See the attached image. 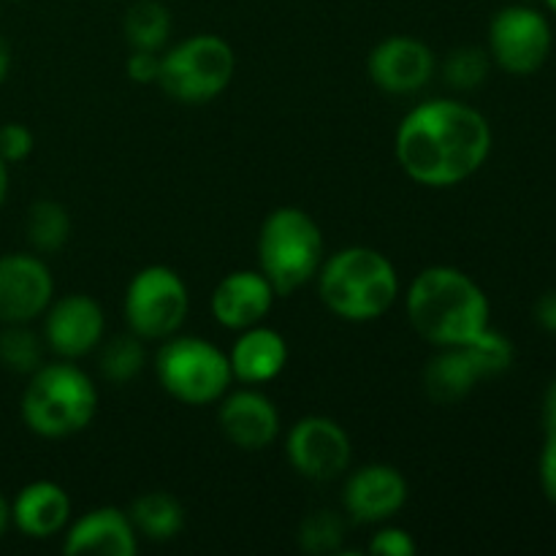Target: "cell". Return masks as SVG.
Wrapping results in <instances>:
<instances>
[{"label": "cell", "instance_id": "cell-1", "mask_svg": "<svg viewBox=\"0 0 556 556\" xmlns=\"http://www.w3.org/2000/svg\"><path fill=\"white\" fill-rule=\"evenodd\" d=\"M492 125L476 106L432 98L396 125L394 155L402 172L424 188H456L492 155Z\"/></svg>", "mask_w": 556, "mask_h": 556}, {"label": "cell", "instance_id": "cell-2", "mask_svg": "<svg viewBox=\"0 0 556 556\" xmlns=\"http://www.w3.org/2000/svg\"><path fill=\"white\" fill-rule=\"evenodd\" d=\"M407 318L434 348H462L492 326L486 291L456 266H429L407 288Z\"/></svg>", "mask_w": 556, "mask_h": 556}, {"label": "cell", "instance_id": "cell-3", "mask_svg": "<svg viewBox=\"0 0 556 556\" xmlns=\"http://www.w3.org/2000/svg\"><path fill=\"white\" fill-rule=\"evenodd\" d=\"M315 280L324 307L348 324L383 318L400 296V275L394 264L380 250L364 244H351L326 255Z\"/></svg>", "mask_w": 556, "mask_h": 556}, {"label": "cell", "instance_id": "cell-4", "mask_svg": "<svg viewBox=\"0 0 556 556\" xmlns=\"http://www.w3.org/2000/svg\"><path fill=\"white\" fill-rule=\"evenodd\" d=\"M22 421L43 440H65L85 432L98 413V389L74 362L41 364L22 394Z\"/></svg>", "mask_w": 556, "mask_h": 556}, {"label": "cell", "instance_id": "cell-5", "mask_svg": "<svg viewBox=\"0 0 556 556\" xmlns=\"http://www.w3.org/2000/svg\"><path fill=\"white\" fill-rule=\"evenodd\" d=\"M324 258V231L309 212L299 206H277L261 223L258 269L277 296H288L315 280Z\"/></svg>", "mask_w": 556, "mask_h": 556}, {"label": "cell", "instance_id": "cell-6", "mask_svg": "<svg viewBox=\"0 0 556 556\" xmlns=\"http://www.w3.org/2000/svg\"><path fill=\"white\" fill-rule=\"evenodd\" d=\"M237 74L233 47L220 36L199 33L161 52L157 87L172 101L185 106H204L228 90Z\"/></svg>", "mask_w": 556, "mask_h": 556}, {"label": "cell", "instance_id": "cell-7", "mask_svg": "<svg viewBox=\"0 0 556 556\" xmlns=\"http://www.w3.org/2000/svg\"><path fill=\"white\" fill-rule=\"evenodd\" d=\"M155 378L168 396L193 407L220 402L233 383L228 353L190 334L163 340L155 353Z\"/></svg>", "mask_w": 556, "mask_h": 556}, {"label": "cell", "instance_id": "cell-8", "mask_svg": "<svg viewBox=\"0 0 556 556\" xmlns=\"http://www.w3.org/2000/svg\"><path fill=\"white\" fill-rule=\"evenodd\" d=\"M123 313L128 329L141 340H168L182 329L190 313L188 282L172 266H144L125 288Z\"/></svg>", "mask_w": 556, "mask_h": 556}, {"label": "cell", "instance_id": "cell-9", "mask_svg": "<svg viewBox=\"0 0 556 556\" xmlns=\"http://www.w3.org/2000/svg\"><path fill=\"white\" fill-rule=\"evenodd\" d=\"M489 58L514 76H530L546 65L554 30L546 14L532 5H505L489 22Z\"/></svg>", "mask_w": 556, "mask_h": 556}, {"label": "cell", "instance_id": "cell-10", "mask_svg": "<svg viewBox=\"0 0 556 556\" xmlns=\"http://www.w3.org/2000/svg\"><path fill=\"white\" fill-rule=\"evenodd\" d=\"M286 456L307 481H334L351 467L353 445L345 427L329 416H304L286 438Z\"/></svg>", "mask_w": 556, "mask_h": 556}, {"label": "cell", "instance_id": "cell-11", "mask_svg": "<svg viewBox=\"0 0 556 556\" xmlns=\"http://www.w3.org/2000/svg\"><path fill=\"white\" fill-rule=\"evenodd\" d=\"M106 334V315L103 307L87 293H68L52 299L43 313V345L65 362L98 351Z\"/></svg>", "mask_w": 556, "mask_h": 556}, {"label": "cell", "instance_id": "cell-12", "mask_svg": "<svg viewBox=\"0 0 556 556\" xmlns=\"http://www.w3.org/2000/svg\"><path fill=\"white\" fill-rule=\"evenodd\" d=\"M54 299V280L38 255H0V324H33Z\"/></svg>", "mask_w": 556, "mask_h": 556}, {"label": "cell", "instance_id": "cell-13", "mask_svg": "<svg viewBox=\"0 0 556 556\" xmlns=\"http://www.w3.org/2000/svg\"><path fill=\"white\" fill-rule=\"evenodd\" d=\"M369 79L389 96H413L432 81L438 58L432 49L413 36H389L367 58Z\"/></svg>", "mask_w": 556, "mask_h": 556}, {"label": "cell", "instance_id": "cell-14", "mask_svg": "<svg viewBox=\"0 0 556 556\" xmlns=\"http://www.w3.org/2000/svg\"><path fill=\"white\" fill-rule=\"evenodd\" d=\"M410 497L407 478L394 465L372 462L351 472L342 489L345 514L358 525H386L394 519Z\"/></svg>", "mask_w": 556, "mask_h": 556}, {"label": "cell", "instance_id": "cell-15", "mask_svg": "<svg viewBox=\"0 0 556 556\" xmlns=\"http://www.w3.org/2000/svg\"><path fill=\"white\" fill-rule=\"evenodd\" d=\"M220 432L242 451H266L280 434V410L258 386L226 391L217 410Z\"/></svg>", "mask_w": 556, "mask_h": 556}, {"label": "cell", "instance_id": "cell-16", "mask_svg": "<svg viewBox=\"0 0 556 556\" xmlns=\"http://www.w3.org/2000/svg\"><path fill=\"white\" fill-rule=\"evenodd\" d=\"M277 291L266 280L261 269L228 271L215 286L210 299V309L223 329L242 331L250 326L264 324L266 315L275 307Z\"/></svg>", "mask_w": 556, "mask_h": 556}, {"label": "cell", "instance_id": "cell-17", "mask_svg": "<svg viewBox=\"0 0 556 556\" xmlns=\"http://www.w3.org/2000/svg\"><path fill=\"white\" fill-rule=\"evenodd\" d=\"M63 554L81 556H136L139 554V535L134 530V521L125 510L114 505L87 510L85 516L65 527Z\"/></svg>", "mask_w": 556, "mask_h": 556}, {"label": "cell", "instance_id": "cell-18", "mask_svg": "<svg viewBox=\"0 0 556 556\" xmlns=\"http://www.w3.org/2000/svg\"><path fill=\"white\" fill-rule=\"evenodd\" d=\"M228 364H231L233 380L242 386H261L280 378L288 364V342L271 326H250L239 331L228 351Z\"/></svg>", "mask_w": 556, "mask_h": 556}, {"label": "cell", "instance_id": "cell-19", "mask_svg": "<svg viewBox=\"0 0 556 556\" xmlns=\"http://www.w3.org/2000/svg\"><path fill=\"white\" fill-rule=\"evenodd\" d=\"M71 521V497L60 483L33 481L11 503V525L33 541L60 535Z\"/></svg>", "mask_w": 556, "mask_h": 556}, {"label": "cell", "instance_id": "cell-20", "mask_svg": "<svg viewBox=\"0 0 556 556\" xmlns=\"http://www.w3.org/2000/svg\"><path fill=\"white\" fill-rule=\"evenodd\" d=\"M438 356L429 358L424 367V391L440 405H454L476 389L481 375L465 348H438Z\"/></svg>", "mask_w": 556, "mask_h": 556}, {"label": "cell", "instance_id": "cell-21", "mask_svg": "<svg viewBox=\"0 0 556 556\" xmlns=\"http://www.w3.org/2000/svg\"><path fill=\"white\" fill-rule=\"evenodd\" d=\"M139 538L152 543H168L185 530V508L168 492H144L128 510Z\"/></svg>", "mask_w": 556, "mask_h": 556}, {"label": "cell", "instance_id": "cell-22", "mask_svg": "<svg viewBox=\"0 0 556 556\" xmlns=\"http://www.w3.org/2000/svg\"><path fill=\"white\" fill-rule=\"evenodd\" d=\"M125 38L130 49L163 52L172 36V11L161 0H136L123 20Z\"/></svg>", "mask_w": 556, "mask_h": 556}, {"label": "cell", "instance_id": "cell-23", "mask_svg": "<svg viewBox=\"0 0 556 556\" xmlns=\"http://www.w3.org/2000/svg\"><path fill=\"white\" fill-rule=\"evenodd\" d=\"M144 364H147L144 340L136 337L134 331H128V334H117L112 337V340L98 345V372L114 386L130 383L134 378H139Z\"/></svg>", "mask_w": 556, "mask_h": 556}, {"label": "cell", "instance_id": "cell-24", "mask_svg": "<svg viewBox=\"0 0 556 556\" xmlns=\"http://www.w3.org/2000/svg\"><path fill=\"white\" fill-rule=\"evenodd\" d=\"M71 237V217L60 201L41 199L27 212V242L38 253H58Z\"/></svg>", "mask_w": 556, "mask_h": 556}, {"label": "cell", "instance_id": "cell-25", "mask_svg": "<svg viewBox=\"0 0 556 556\" xmlns=\"http://www.w3.org/2000/svg\"><path fill=\"white\" fill-rule=\"evenodd\" d=\"M0 364L16 375H33L43 364V337L30 324H11L0 331Z\"/></svg>", "mask_w": 556, "mask_h": 556}, {"label": "cell", "instance_id": "cell-26", "mask_svg": "<svg viewBox=\"0 0 556 556\" xmlns=\"http://www.w3.org/2000/svg\"><path fill=\"white\" fill-rule=\"evenodd\" d=\"M342 541H345V519L329 508L313 510L299 525V546L307 554H334L342 548Z\"/></svg>", "mask_w": 556, "mask_h": 556}, {"label": "cell", "instance_id": "cell-27", "mask_svg": "<svg viewBox=\"0 0 556 556\" xmlns=\"http://www.w3.org/2000/svg\"><path fill=\"white\" fill-rule=\"evenodd\" d=\"M462 348L467 351L470 362L476 364L481 380L508 372L510 364H514V356H516L514 342H510L503 331L492 329V326H486V329H483L476 340H470L467 345H462Z\"/></svg>", "mask_w": 556, "mask_h": 556}, {"label": "cell", "instance_id": "cell-28", "mask_svg": "<svg viewBox=\"0 0 556 556\" xmlns=\"http://www.w3.org/2000/svg\"><path fill=\"white\" fill-rule=\"evenodd\" d=\"M489 68H492V58L481 47H456L454 52L445 54L443 65H440L443 79L454 90H476V87H481L486 81Z\"/></svg>", "mask_w": 556, "mask_h": 556}, {"label": "cell", "instance_id": "cell-29", "mask_svg": "<svg viewBox=\"0 0 556 556\" xmlns=\"http://www.w3.org/2000/svg\"><path fill=\"white\" fill-rule=\"evenodd\" d=\"M367 552L375 556H416L418 543L410 532L386 521V527H380L372 535Z\"/></svg>", "mask_w": 556, "mask_h": 556}, {"label": "cell", "instance_id": "cell-30", "mask_svg": "<svg viewBox=\"0 0 556 556\" xmlns=\"http://www.w3.org/2000/svg\"><path fill=\"white\" fill-rule=\"evenodd\" d=\"M36 139H33V130L22 123H5L0 125V157L5 163H22L25 157H30Z\"/></svg>", "mask_w": 556, "mask_h": 556}, {"label": "cell", "instance_id": "cell-31", "mask_svg": "<svg viewBox=\"0 0 556 556\" xmlns=\"http://www.w3.org/2000/svg\"><path fill=\"white\" fill-rule=\"evenodd\" d=\"M125 74H128L136 85H157V74H161V52L134 49L128 63H125Z\"/></svg>", "mask_w": 556, "mask_h": 556}, {"label": "cell", "instance_id": "cell-32", "mask_svg": "<svg viewBox=\"0 0 556 556\" xmlns=\"http://www.w3.org/2000/svg\"><path fill=\"white\" fill-rule=\"evenodd\" d=\"M538 476H541L543 494L556 505V434H548L546 445L541 451V462H538Z\"/></svg>", "mask_w": 556, "mask_h": 556}, {"label": "cell", "instance_id": "cell-33", "mask_svg": "<svg viewBox=\"0 0 556 556\" xmlns=\"http://www.w3.org/2000/svg\"><path fill=\"white\" fill-rule=\"evenodd\" d=\"M535 320L543 331H552L556 334V288L546 291L535 304Z\"/></svg>", "mask_w": 556, "mask_h": 556}, {"label": "cell", "instance_id": "cell-34", "mask_svg": "<svg viewBox=\"0 0 556 556\" xmlns=\"http://www.w3.org/2000/svg\"><path fill=\"white\" fill-rule=\"evenodd\" d=\"M543 427H546V434H556V380L548 386L546 400H543Z\"/></svg>", "mask_w": 556, "mask_h": 556}, {"label": "cell", "instance_id": "cell-35", "mask_svg": "<svg viewBox=\"0 0 556 556\" xmlns=\"http://www.w3.org/2000/svg\"><path fill=\"white\" fill-rule=\"evenodd\" d=\"M9 68H11V49L9 43H5V38L0 36V85H3L5 76H9Z\"/></svg>", "mask_w": 556, "mask_h": 556}, {"label": "cell", "instance_id": "cell-36", "mask_svg": "<svg viewBox=\"0 0 556 556\" xmlns=\"http://www.w3.org/2000/svg\"><path fill=\"white\" fill-rule=\"evenodd\" d=\"M5 195H9V163L0 157V206H3Z\"/></svg>", "mask_w": 556, "mask_h": 556}, {"label": "cell", "instance_id": "cell-37", "mask_svg": "<svg viewBox=\"0 0 556 556\" xmlns=\"http://www.w3.org/2000/svg\"><path fill=\"white\" fill-rule=\"evenodd\" d=\"M9 525H11V505L5 503V497L0 494V535L9 530Z\"/></svg>", "mask_w": 556, "mask_h": 556}, {"label": "cell", "instance_id": "cell-38", "mask_svg": "<svg viewBox=\"0 0 556 556\" xmlns=\"http://www.w3.org/2000/svg\"><path fill=\"white\" fill-rule=\"evenodd\" d=\"M543 3L548 5V11H552V14H556V0H543Z\"/></svg>", "mask_w": 556, "mask_h": 556}]
</instances>
